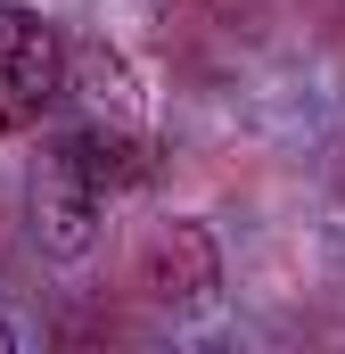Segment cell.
I'll use <instances>...</instances> for the list:
<instances>
[{
  "mask_svg": "<svg viewBox=\"0 0 345 354\" xmlns=\"http://www.w3.org/2000/svg\"><path fill=\"white\" fill-rule=\"evenodd\" d=\"M58 75H66L58 25L17 8V0H0V132L41 124V107L58 99Z\"/></svg>",
  "mask_w": 345,
  "mask_h": 354,
  "instance_id": "1",
  "label": "cell"
},
{
  "mask_svg": "<svg viewBox=\"0 0 345 354\" xmlns=\"http://www.w3.org/2000/svg\"><path fill=\"white\" fill-rule=\"evenodd\" d=\"M99 214H107V189L90 181L83 149L58 140V149L33 165V231H41V248H50V256H83L90 231H99Z\"/></svg>",
  "mask_w": 345,
  "mask_h": 354,
  "instance_id": "2",
  "label": "cell"
},
{
  "mask_svg": "<svg viewBox=\"0 0 345 354\" xmlns=\"http://www.w3.org/2000/svg\"><path fill=\"white\" fill-rule=\"evenodd\" d=\"M132 280H140L157 305H197V297L214 288V239H206L197 223H165V231H148Z\"/></svg>",
  "mask_w": 345,
  "mask_h": 354,
  "instance_id": "3",
  "label": "cell"
},
{
  "mask_svg": "<svg viewBox=\"0 0 345 354\" xmlns=\"http://www.w3.org/2000/svg\"><path fill=\"white\" fill-rule=\"evenodd\" d=\"M75 149H83L90 181H99L107 198H124V189H140V181L157 174V149L132 140V132H75Z\"/></svg>",
  "mask_w": 345,
  "mask_h": 354,
  "instance_id": "4",
  "label": "cell"
}]
</instances>
